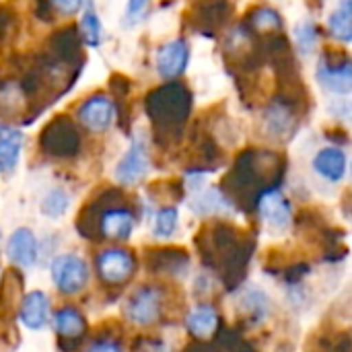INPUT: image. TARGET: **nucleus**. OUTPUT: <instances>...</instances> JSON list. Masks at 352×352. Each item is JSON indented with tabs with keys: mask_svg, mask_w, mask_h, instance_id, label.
<instances>
[{
	"mask_svg": "<svg viewBox=\"0 0 352 352\" xmlns=\"http://www.w3.org/2000/svg\"><path fill=\"white\" fill-rule=\"evenodd\" d=\"M192 95L182 82H169L155 91L148 99L151 116L165 128L182 126L190 113Z\"/></svg>",
	"mask_w": 352,
	"mask_h": 352,
	"instance_id": "obj_1",
	"label": "nucleus"
},
{
	"mask_svg": "<svg viewBox=\"0 0 352 352\" xmlns=\"http://www.w3.org/2000/svg\"><path fill=\"white\" fill-rule=\"evenodd\" d=\"M50 276L58 293L72 297L82 293L91 280V268L85 258L76 254H58L50 264Z\"/></svg>",
	"mask_w": 352,
	"mask_h": 352,
	"instance_id": "obj_2",
	"label": "nucleus"
},
{
	"mask_svg": "<svg viewBox=\"0 0 352 352\" xmlns=\"http://www.w3.org/2000/svg\"><path fill=\"white\" fill-rule=\"evenodd\" d=\"M316 78L326 91L334 95H349L352 93V60L344 54L324 52Z\"/></svg>",
	"mask_w": 352,
	"mask_h": 352,
	"instance_id": "obj_3",
	"label": "nucleus"
},
{
	"mask_svg": "<svg viewBox=\"0 0 352 352\" xmlns=\"http://www.w3.org/2000/svg\"><path fill=\"white\" fill-rule=\"evenodd\" d=\"M95 268L103 285L122 287L132 278L136 270V260L130 252L111 248V250H103L101 254H97Z\"/></svg>",
	"mask_w": 352,
	"mask_h": 352,
	"instance_id": "obj_4",
	"label": "nucleus"
},
{
	"mask_svg": "<svg viewBox=\"0 0 352 352\" xmlns=\"http://www.w3.org/2000/svg\"><path fill=\"white\" fill-rule=\"evenodd\" d=\"M126 318L136 326H153L163 311V291L159 287L144 285L136 289L126 301Z\"/></svg>",
	"mask_w": 352,
	"mask_h": 352,
	"instance_id": "obj_5",
	"label": "nucleus"
},
{
	"mask_svg": "<svg viewBox=\"0 0 352 352\" xmlns=\"http://www.w3.org/2000/svg\"><path fill=\"white\" fill-rule=\"evenodd\" d=\"M4 254L12 266L31 270L39 258V241L29 227H19L8 235Z\"/></svg>",
	"mask_w": 352,
	"mask_h": 352,
	"instance_id": "obj_6",
	"label": "nucleus"
},
{
	"mask_svg": "<svg viewBox=\"0 0 352 352\" xmlns=\"http://www.w3.org/2000/svg\"><path fill=\"white\" fill-rule=\"evenodd\" d=\"M113 118H116L113 101L105 95H93L78 107L80 126H85L89 132H95V134L109 130V126L113 124Z\"/></svg>",
	"mask_w": 352,
	"mask_h": 352,
	"instance_id": "obj_7",
	"label": "nucleus"
},
{
	"mask_svg": "<svg viewBox=\"0 0 352 352\" xmlns=\"http://www.w3.org/2000/svg\"><path fill=\"white\" fill-rule=\"evenodd\" d=\"M148 171V155L146 148L140 140H134L130 144V148L126 151V155L120 159V163L116 165V182L122 186H134L138 184Z\"/></svg>",
	"mask_w": 352,
	"mask_h": 352,
	"instance_id": "obj_8",
	"label": "nucleus"
},
{
	"mask_svg": "<svg viewBox=\"0 0 352 352\" xmlns=\"http://www.w3.org/2000/svg\"><path fill=\"white\" fill-rule=\"evenodd\" d=\"M190 62V45L184 39H173L157 52V72L163 78H177L186 72Z\"/></svg>",
	"mask_w": 352,
	"mask_h": 352,
	"instance_id": "obj_9",
	"label": "nucleus"
},
{
	"mask_svg": "<svg viewBox=\"0 0 352 352\" xmlns=\"http://www.w3.org/2000/svg\"><path fill=\"white\" fill-rule=\"evenodd\" d=\"M134 214L124 206H111L101 212L99 217V233L103 239L111 241H126L134 233Z\"/></svg>",
	"mask_w": 352,
	"mask_h": 352,
	"instance_id": "obj_10",
	"label": "nucleus"
},
{
	"mask_svg": "<svg viewBox=\"0 0 352 352\" xmlns=\"http://www.w3.org/2000/svg\"><path fill=\"white\" fill-rule=\"evenodd\" d=\"M19 322L31 330L39 332L50 322V297L43 291H31L21 299L19 307Z\"/></svg>",
	"mask_w": 352,
	"mask_h": 352,
	"instance_id": "obj_11",
	"label": "nucleus"
},
{
	"mask_svg": "<svg viewBox=\"0 0 352 352\" xmlns=\"http://www.w3.org/2000/svg\"><path fill=\"white\" fill-rule=\"evenodd\" d=\"M264 124L268 132L276 138H285L295 128V103L278 95L264 113Z\"/></svg>",
	"mask_w": 352,
	"mask_h": 352,
	"instance_id": "obj_12",
	"label": "nucleus"
},
{
	"mask_svg": "<svg viewBox=\"0 0 352 352\" xmlns=\"http://www.w3.org/2000/svg\"><path fill=\"white\" fill-rule=\"evenodd\" d=\"M258 210H260L262 219L270 227H274V229H285L291 223V206H289V200L276 188H272V190H268V192H264L260 196Z\"/></svg>",
	"mask_w": 352,
	"mask_h": 352,
	"instance_id": "obj_13",
	"label": "nucleus"
},
{
	"mask_svg": "<svg viewBox=\"0 0 352 352\" xmlns=\"http://www.w3.org/2000/svg\"><path fill=\"white\" fill-rule=\"evenodd\" d=\"M52 326H54V332L60 338L72 340V338H78V336L85 334L87 320H85V316H82V311L78 307H74V305H62L52 316Z\"/></svg>",
	"mask_w": 352,
	"mask_h": 352,
	"instance_id": "obj_14",
	"label": "nucleus"
},
{
	"mask_svg": "<svg viewBox=\"0 0 352 352\" xmlns=\"http://www.w3.org/2000/svg\"><path fill=\"white\" fill-rule=\"evenodd\" d=\"M314 171L318 175H322L324 179L336 184V182H340L344 177V171H346V155L342 153V148H336V146L322 148L314 157Z\"/></svg>",
	"mask_w": 352,
	"mask_h": 352,
	"instance_id": "obj_15",
	"label": "nucleus"
},
{
	"mask_svg": "<svg viewBox=\"0 0 352 352\" xmlns=\"http://www.w3.org/2000/svg\"><path fill=\"white\" fill-rule=\"evenodd\" d=\"M23 148V134L16 128L0 126V173L8 175L16 169Z\"/></svg>",
	"mask_w": 352,
	"mask_h": 352,
	"instance_id": "obj_16",
	"label": "nucleus"
},
{
	"mask_svg": "<svg viewBox=\"0 0 352 352\" xmlns=\"http://www.w3.org/2000/svg\"><path fill=\"white\" fill-rule=\"evenodd\" d=\"M229 16V2L227 0H196L194 4V21L200 29L217 31L225 25Z\"/></svg>",
	"mask_w": 352,
	"mask_h": 352,
	"instance_id": "obj_17",
	"label": "nucleus"
},
{
	"mask_svg": "<svg viewBox=\"0 0 352 352\" xmlns=\"http://www.w3.org/2000/svg\"><path fill=\"white\" fill-rule=\"evenodd\" d=\"M186 328L196 338H210L219 330V316L217 309L208 303L194 307L186 318Z\"/></svg>",
	"mask_w": 352,
	"mask_h": 352,
	"instance_id": "obj_18",
	"label": "nucleus"
},
{
	"mask_svg": "<svg viewBox=\"0 0 352 352\" xmlns=\"http://www.w3.org/2000/svg\"><path fill=\"white\" fill-rule=\"evenodd\" d=\"M328 29L334 39L352 43V0H342L328 19Z\"/></svg>",
	"mask_w": 352,
	"mask_h": 352,
	"instance_id": "obj_19",
	"label": "nucleus"
},
{
	"mask_svg": "<svg viewBox=\"0 0 352 352\" xmlns=\"http://www.w3.org/2000/svg\"><path fill=\"white\" fill-rule=\"evenodd\" d=\"M248 27L252 31H258V33H278L283 29V19L280 14L274 10V8H268V6H260L256 10H252L250 14V23Z\"/></svg>",
	"mask_w": 352,
	"mask_h": 352,
	"instance_id": "obj_20",
	"label": "nucleus"
},
{
	"mask_svg": "<svg viewBox=\"0 0 352 352\" xmlns=\"http://www.w3.org/2000/svg\"><path fill=\"white\" fill-rule=\"evenodd\" d=\"M70 206V196L64 188H52L41 200V214L47 219H62Z\"/></svg>",
	"mask_w": 352,
	"mask_h": 352,
	"instance_id": "obj_21",
	"label": "nucleus"
},
{
	"mask_svg": "<svg viewBox=\"0 0 352 352\" xmlns=\"http://www.w3.org/2000/svg\"><path fill=\"white\" fill-rule=\"evenodd\" d=\"M318 39H320V31L314 21H301L295 27V41L303 56H309L318 47Z\"/></svg>",
	"mask_w": 352,
	"mask_h": 352,
	"instance_id": "obj_22",
	"label": "nucleus"
},
{
	"mask_svg": "<svg viewBox=\"0 0 352 352\" xmlns=\"http://www.w3.org/2000/svg\"><path fill=\"white\" fill-rule=\"evenodd\" d=\"M177 219H179V214H177V208H175V206H165V208H161V210L155 214V223H153V233H155V237H159V239L171 237V235L175 233V229H177Z\"/></svg>",
	"mask_w": 352,
	"mask_h": 352,
	"instance_id": "obj_23",
	"label": "nucleus"
},
{
	"mask_svg": "<svg viewBox=\"0 0 352 352\" xmlns=\"http://www.w3.org/2000/svg\"><path fill=\"white\" fill-rule=\"evenodd\" d=\"M80 31H82V37H85L87 45L99 47L103 29H101V21H99L97 12H95L93 8H87V10H85V14H82V19H80Z\"/></svg>",
	"mask_w": 352,
	"mask_h": 352,
	"instance_id": "obj_24",
	"label": "nucleus"
},
{
	"mask_svg": "<svg viewBox=\"0 0 352 352\" xmlns=\"http://www.w3.org/2000/svg\"><path fill=\"white\" fill-rule=\"evenodd\" d=\"M221 204H223L221 192L210 190V192L202 194V196L192 204V208H194L198 214H208V212H212V210H221Z\"/></svg>",
	"mask_w": 352,
	"mask_h": 352,
	"instance_id": "obj_25",
	"label": "nucleus"
},
{
	"mask_svg": "<svg viewBox=\"0 0 352 352\" xmlns=\"http://www.w3.org/2000/svg\"><path fill=\"white\" fill-rule=\"evenodd\" d=\"M85 352H124L122 344L113 338H95L85 349Z\"/></svg>",
	"mask_w": 352,
	"mask_h": 352,
	"instance_id": "obj_26",
	"label": "nucleus"
},
{
	"mask_svg": "<svg viewBox=\"0 0 352 352\" xmlns=\"http://www.w3.org/2000/svg\"><path fill=\"white\" fill-rule=\"evenodd\" d=\"M148 2H151V0H128V6H126V21H130V23L138 21V19L144 14Z\"/></svg>",
	"mask_w": 352,
	"mask_h": 352,
	"instance_id": "obj_27",
	"label": "nucleus"
},
{
	"mask_svg": "<svg viewBox=\"0 0 352 352\" xmlns=\"http://www.w3.org/2000/svg\"><path fill=\"white\" fill-rule=\"evenodd\" d=\"M52 2L62 14H76L82 6V0H52Z\"/></svg>",
	"mask_w": 352,
	"mask_h": 352,
	"instance_id": "obj_28",
	"label": "nucleus"
}]
</instances>
